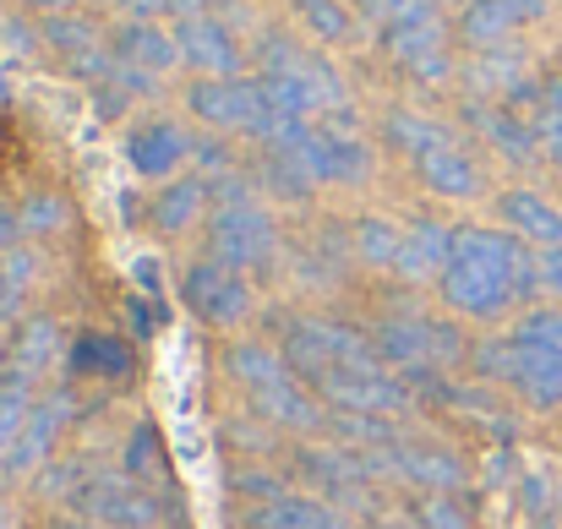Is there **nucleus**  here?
Listing matches in <instances>:
<instances>
[{
	"instance_id": "nucleus-27",
	"label": "nucleus",
	"mask_w": 562,
	"mask_h": 529,
	"mask_svg": "<svg viewBox=\"0 0 562 529\" xmlns=\"http://www.w3.org/2000/svg\"><path fill=\"white\" fill-rule=\"evenodd\" d=\"M44 44H49L55 55L77 60V55L99 49V33H93V22H82V16H71V11H55V16L44 22Z\"/></svg>"
},
{
	"instance_id": "nucleus-42",
	"label": "nucleus",
	"mask_w": 562,
	"mask_h": 529,
	"mask_svg": "<svg viewBox=\"0 0 562 529\" xmlns=\"http://www.w3.org/2000/svg\"><path fill=\"white\" fill-rule=\"evenodd\" d=\"M55 529H99V525H88V519H66V525H55Z\"/></svg>"
},
{
	"instance_id": "nucleus-16",
	"label": "nucleus",
	"mask_w": 562,
	"mask_h": 529,
	"mask_svg": "<svg viewBox=\"0 0 562 529\" xmlns=\"http://www.w3.org/2000/svg\"><path fill=\"white\" fill-rule=\"evenodd\" d=\"M497 213H503V229H508V235H519V240H530V246H541V251L562 246V207L547 202L541 191L514 185V191L497 196Z\"/></svg>"
},
{
	"instance_id": "nucleus-20",
	"label": "nucleus",
	"mask_w": 562,
	"mask_h": 529,
	"mask_svg": "<svg viewBox=\"0 0 562 529\" xmlns=\"http://www.w3.org/2000/svg\"><path fill=\"white\" fill-rule=\"evenodd\" d=\"M154 229L159 235H181V229H191L202 213H207V180L202 176H181V180H170L159 196H154Z\"/></svg>"
},
{
	"instance_id": "nucleus-43",
	"label": "nucleus",
	"mask_w": 562,
	"mask_h": 529,
	"mask_svg": "<svg viewBox=\"0 0 562 529\" xmlns=\"http://www.w3.org/2000/svg\"><path fill=\"white\" fill-rule=\"evenodd\" d=\"M5 306H11V290H5V279H0V312H5Z\"/></svg>"
},
{
	"instance_id": "nucleus-19",
	"label": "nucleus",
	"mask_w": 562,
	"mask_h": 529,
	"mask_svg": "<svg viewBox=\"0 0 562 529\" xmlns=\"http://www.w3.org/2000/svg\"><path fill=\"white\" fill-rule=\"evenodd\" d=\"M115 60L143 66V71H170L181 60V44H176V33H165L154 22H126L115 33Z\"/></svg>"
},
{
	"instance_id": "nucleus-32",
	"label": "nucleus",
	"mask_w": 562,
	"mask_h": 529,
	"mask_svg": "<svg viewBox=\"0 0 562 529\" xmlns=\"http://www.w3.org/2000/svg\"><path fill=\"white\" fill-rule=\"evenodd\" d=\"M60 224H66V202H60V196H49V191L27 196V207H22V235H49V229H60Z\"/></svg>"
},
{
	"instance_id": "nucleus-26",
	"label": "nucleus",
	"mask_w": 562,
	"mask_h": 529,
	"mask_svg": "<svg viewBox=\"0 0 562 529\" xmlns=\"http://www.w3.org/2000/svg\"><path fill=\"white\" fill-rule=\"evenodd\" d=\"M27 415H33V387L16 382V376H5L0 382V459L16 453V442L27 431Z\"/></svg>"
},
{
	"instance_id": "nucleus-2",
	"label": "nucleus",
	"mask_w": 562,
	"mask_h": 529,
	"mask_svg": "<svg viewBox=\"0 0 562 529\" xmlns=\"http://www.w3.org/2000/svg\"><path fill=\"white\" fill-rule=\"evenodd\" d=\"M224 371L235 376V387L251 398V409L268 420V426H284V431H323L328 415H323V398L290 371L284 350L262 345V339H240L224 354Z\"/></svg>"
},
{
	"instance_id": "nucleus-9",
	"label": "nucleus",
	"mask_w": 562,
	"mask_h": 529,
	"mask_svg": "<svg viewBox=\"0 0 562 529\" xmlns=\"http://www.w3.org/2000/svg\"><path fill=\"white\" fill-rule=\"evenodd\" d=\"M382 44L420 82H448V71H453V60H448V27H442L437 0L420 5V11H409V16H398V22H387L382 27Z\"/></svg>"
},
{
	"instance_id": "nucleus-33",
	"label": "nucleus",
	"mask_w": 562,
	"mask_h": 529,
	"mask_svg": "<svg viewBox=\"0 0 562 529\" xmlns=\"http://www.w3.org/2000/svg\"><path fill=\"white\" fill-rule=\"evenodd\" d=\"M470 365H475L481 376H492V382H508V339L475 345V350H470Z\"/></svg>"
},
{
	"instance_id": "nucleus-36",
	"label": "nucleus",
	"mask_w": 562,
	"mask_h": 529,
	"mask_svg": "<svg viewBox=\"0 0 562 529\" xmlns=\"http://www.w3.org/2000/svg\"><path fill=\"white\" fill-rule=\"evenodd\" d=\"M16 235H22V213L16 207H0V257L16 251Z\"/></svg>"
},
{
	"instance_id": "nucleus-24",
	"label": "nucleus",
	"mask_w": 562,
	"mask_h": 529,
	"mask_svg": "<svg viewBox=\"0 0 562 529\" xmlns=\"http://www.w3.org/2000/svg\"><path fill=\"white\" fill-rule=\"evenodd\" d=\"M382 137L398 148V154H409V159H420V154H431V148H442V143H453L437 121H426V115H387V126H382Z\"/></svg>"
},
{
	"instance_id": "nucleus-29",
	"label": "nucleus",
	"mask_w": 562,
	"mask_h": 529,
	"mask_svg": "<svg viewBox=\"0 0 562 529\" xmlns=\"http://www.w3.org/2000/svg\"><path fill=\"white\" fill-rule=\"evenodd\" d=\"M415 519H420V529H475L459 492H431V497H420V503H415Z\"/></svg>"
},
{
	"instance_id": "nucleus-40",
	"label": "nucleus",
	"mask_w": 562,
	"mask_h": 529,
	"mask_svg": "<svg viewBox=\"0 0 562 529\" xmlns=\"http://www.w3.org/2000/svg\"><path fill=\"white\" fill-rule=\"evenodd\" d=\"M5 38H11L16 49H33V33H27L22 22H5Z\"/></svg>"
},
{
	"instance_id": "nucleus-3",
	"label": "nucleus",
	"mask_w": 562,
	"mask_h": 529,
	"mask_svg": "<svg viewBox=\"0 0 562 529\" xmlns=\"http://www.w3.org/2000/svg\"><path fill=\"white\" fill-rule=\"evenodd\" d=\"M508 387L536 409L562 404V312L541 306V312H525L514 323V334H508Z\"/></svg>"
},
{
	"instance_id": "nucleus-8",
	"label": "nucleus",
	"mask_w": 562,
	"mask_h": 529,
	"mask_svg": "<svg viewBox=\"0 0 562 529\" xmlns=\"http://www.w3.org/2000/svg\"><path fill=\"white\" fill-rule=\"evenodd\" d=\"M367 470L376 481H404V486H420L426 497L431 492H464V459L437 448V442H387V448H372L361 453Z\"/></svg>"
},
{
	"instance_id": "nucleus-15",
	"label": "nucleus",
	"mask_w": 562,
	"mask_h": 529,
	"mask_svg": "<svg viewBox=\"0 0 562 529\" xmlns=\"http://www.w3.org/2000/svg\"><path fill=\"white\" fill-rule=\"evenodd\" d=\"M448 251H453V224H442V218H415V224H404V246H398L393 273L409 279V284L442 279Z\"/></svg>"
},
{
	"instance_id": "nucleus-11",
	"label": "nucleus",
	"mask_w": 562,
	"mask_h": 529,
	"mask_svg": "<svg viewBox=\"0 0 562 529\" xmlns=\"http://www.w3.org/2000/svg\"><path fill=\"white\" fill-rule=\"evenodd\" d=\"M181 301H187V312L196 323H207V328H235V323L251 312V284H246V273H235V268L202 257V262H191L187 279H181Z\"/></svg>"
},
{
	"instance_id": "nucleus-14",
	"label": "nucleus",
	"mask_w": 562,
	"mask_h": 529,
	"mask_svg": "<svg viewBox=\"0 0 562 529\" xmlns=\"http://www.w3.org/2000/svg\"><path fill=\"white\" fill-rule=\"evenodd\" d=\"M191 154H196V143L176 121H154V126L132 132V143H126V159H132V170L143 180H170Z\"/></svg>"
},
{
	"instance_id": "nucleus-1",
	"label": "nucleus",
	"mask_w": 562,
	"mask_h": 529,
	"mask_svg": "<svg viewBox=\"0 0 562 529\" xmlns=\"http://www.w3.org/2000/svg\"><path fill=\"white\" fill-rule=\"evenodd\" d=\"M448 312L470 323H497L519 301L541 290V257L530 240L508 229H481V224H453V251L437 279Z\"/></svg>"
},
{
	"instance_id": "nucleus-28",
	"label": "nucleus",
	"mask_w": 562,
	"mask_h": 529,
	"mask_svg": "<svg viewBox=\"0 0 562 529\" xmlns=\"http://www.w3.org/2000/svg\"><path fill=\"white\" fill-rule=\"evenodd\" d=\"M126 475L154 481V486L170 475V459H165V442H159L154 426H137V431H132V442H126Z\"/></svg>"
},
{
	"instance_id": "nucleus-25",
	"label": "nucleus",
	"mask_w": 562,
	"mask_h": 529,
	"mask_svg": "<svg viewBox=\"0 0 562 529\" xmlns=\"http://www.w3.org/2000/svg\"><path fill=\"white\" fill-rule=\"evenodd\" d=\"M481 132H486L508 159H536V148H541L536 126H530V121H519L514 110H486V115H481Z\"/></svg>"
},
{
	"instance_id": "nucleus-21",
	"label": "nucleus",
	"mask_w": 562,
	"mask_h": 529,
	"mask_svg": "<svg viewBox=\"0 0 562 529\" xmlns=\"http://www.w3.org/2000/svg\"><path fill=\"white\" fill-rule=\"evenodd\" d=\"M71 365H77L82 376H99V382H126L132 365H137V354H132L126 339H115V334H82L77 350H71Z\"/></svg>"
},
{
	"instance_id": "nucleus-4",
	"label": "nucleus",
	"mask_w": 562,
	"mask_h": 529,
	"mask_svg": "<svg viewBox=\"0 0 562 529\" xmlns=\"http://www.w3.org/2000/svg\"><path fill=\"white\" fill-rule=\"evenodd\" d=\"M273 159H284L306 185H356L372 170V154L367 143L350 132V110L345 115H328V121H312L295 143L284 148H268Z\"/></svg>"
},
{
	"instance_id": "nucleus-38",
	"label": "nucleus",
	"mask_w": 562,
	"mask_h": 529,
	"mask_svg": "<svg viewBox=\"0 0 562 529\" xmlns=\"http://www.w3.org/2000/svg\"><path fill=\"white\" fill-rule=\"evenodd\" d=\"M372 529H420V519L415 514H382Z\"/></svg>"
},
{
	"instance_id": "nucleus-12",
	"label": "nucleus",
	"mask_w": 562,
	"mask_h": 529,
	"mask_svg": "<svg viewBox=\"0 0 562 529\" xmlns=\"http://www.w3.org/2000/svg\"><path fill=\"white\" fill-rule=\"evenodd\" d=\"M547 0H470L459 16V38L475 49H497L508 33H519L525 22H541Z\"/></svg>"
},
{
	"instance_id": "nucleus-41",
	"label": "nucleus",
	"mask_w": 562,
	"mask_h": 529,
	"mask_svg": "<svg viewBox=\"0 0 562 529\" xmlns=\"http://www.w3.org/2000/svg\"><path fill=\"white\" fill-rule=\"evenodd\" d=\"M27 5H38V11H49V16H55V11H66L71 0H27Z\"/></svg>"
},
{
	"instance_id": "nucleus-17",
	"label": "nucleus",
	"mask_w": 562,
	"mask_h": 529,
	"mask_svg": "<svg viewBox=\"0 0 562 529\" xmlns=\"http://www.w3.org/2000/svg\"><path fill=\"white\" fill-rule=\"evenodd\" d=\"M251 529H356L345 519V508H334L328 497H301V492H284L273 503H257Z\"/></svg>"
},
{
	"instance_id": "nucleus-34",
	"label": "nucleus",
	"mask_w": 562,
	"mask_h": 529,
	"mask_svg": "<svg viewBox=\"0 0 562 529\" xmlns=\"http://www.w3.org/2000/svg\"><path fill=\"white\" fill-rule=\"evenodd\" d=\"M235 492H240V497H257V503H273V497H284L290 486L273 481V475H262V470H240V475H235Z\"/></svg>"
},
{
	"instance_id": "nucleus-37",
	"label": "nucleus",
	"mask_w": 562,
	"mask_h": 529,
	"mask_svg": "<svg viewBox=\"0 0 562 529\" xmlns=\"http://www.w3.org/2000/svg\"><path fill=\"white\" fill-rule=\"evenodd\" d=\"M541 284H547L552 295H562V246L541 251Z\"/></svg>"
},
{
	"instance_id": "nucleus-30",
	"label": "nucleus",
	"mask_w": 562,
	"mask_h": 529,
	"mask_svg": "<svg viewBox=\"0 0 562 529\" xmlns=\"http://www.w3.org/2000/svg\"><path fill=\"white\" fill-rule=\"evenodd\" d=\"M295 5H301V16L317 38H345L350 33V11L339 0H295Z\"/></svg>"
},
{
	"instance_id": "nucleus-31",
	"label": "nucleus",
	"mask_w": 562,
	"mask_h": 529,
	"mask_svg": "<svg viewBox=\"0 0 562 529\" xmlns=\"http://www.w3.org/2000/svg\"><path fill=\"white\" fill-rule=\"evenodd\" d=\"M132 22H154V16H170V22H191V16H207V0H126Z\"/></svg>"
},
{
	"instance_id": "nucleus-39",
	"label": "nucleus",
	"mask_w": 562,
	"mask_h": 529,
	"mask_svg": "<svg viewBox=\"0 0 562 529\" xmlns=\"http://www.w3.org/2000/svg\"><path fill=\"white\" fill-rule=\"evenodd\" d=\"M11 350H16V339H11V334L0 328V382L11 376Z\"/></svg>"
},
{
	"instance_id": "nucleus-10",
	"label": "nucleus",
	"mask_w": 562,
	"mask_h": 529,
	"mask_svg": "<svg viewBox=\"0 0 562 529\" xmlns=\"http://www.w3.org/2000/svg\"><path fill=\"white\" fill-rule=\"evenodd\" d=\"M191 115L218 132H257L268 121V93L257 77H202L187 93Z\"/></svg>"
},
{
	"instance_id": "nucleus-23",
	"label": "nucleus",
	"mask_w": 562,
	"mask_h": 529,
	"mask_svg": "<svg viewBox=\"0 0 562 529\" xmlns=\"http://www.w3.org/2000/svg\"><path fill=\"white\" fill-rule=\"evenodd\" d=\"M49 354H55V323H49V317H33V323H22V334H16V350H11V376L33 387V376L49 365Z\"/></svg>"
},
{
	"instance_id": "nucleus-35",
	"label": "nucleus",
	"mask_w": 562,
	"mask_h": 529,
	"mask_svg": "<svg viewBox=\"0 0 562 529\" xmlns=\"http://www.w3.org/2000/svg\"><path fill=\"white\" fill-rule=\"evenodd\" d=\"M420 5H431V0H361V16H372L376 27H387V22H398V16L420 11Z\"/></svg>"
},
{
	"instance_id": "nucleus-5",
	"label": "nucleus",
	"mask_w": 562,
	"mask_h": 529,
	"mask_svg": "<svg viewBox=\"0 0 562 529\" xmlns=\"http://www.w3.org/2000/svg\"><path fill=\"white\" fill-rule=\"evenodd\" d=\"M376 354L404 376V371H448V365H459L464 360V339L442 323V317H420V312H393V317H382L372 334Z\"/></svg>"
},
{
	"instance_id": "nucleus-22",
	"label": "nucleus",
	"mask_w": 562,
	"mask_h": 529,
	"mask_svg": "<svg viewBox=\"0 0 562 529\" xmlns=\"http://www.w3.org/2000/svg\"><path fill=\"white\" fill-rule=\"evenodd\" d=\"M398 246H404V229L393 224V218H356V229H350V251H356V262L361 268H393L398 262Z\"/></svg>"
},
{
	"instance_id": "nucleus-18",
	"label": "nucleus",
	"mask_w": 562,
	"mask_h": 529,
	"mask_svg": "<svg viewBox=\"0 0 562 529\" xmlns=\"http://www.w3.org/2000/svg\"><path fill=\"white\" fill-rule=\"evenodd\" d=\"M415 170H420V180H426V191H437V196H448V202L481 196V170H475V159H470L459 143H442V148L420 154Z\"/></svg>"
},
{
	"instance_id": "nucleus-6",
	"label": "nucleus",
	"mask_w": 562,
	"mask_h": 529,
	"mask_svg": "<svg viewBox=\"0 0 562 529\" xmlns=\"http://www.w3.org/2000/svg\"><path fill=\"white\" fill-rule=\"evenodd\" d=\"M71 508H77V519L99 529H154L165 514H176V497H159L126 475H88L71 492Z\"/></svg>"
},
{
	"instance_id": "nucleus-13",
	"label": "nucleus",
	"mask_w": 562,
	"mask_h": 529,
	"mask_svg": "<svg viewBox=\"0 0 562 529\" xmlns=\"http://www.w3.org/2000/svg\"><path fill=\"white\" fill-rule=\"evenodd\" d=\"M176 44H181V60L196 66L202 77H240V44L224 22L191 16V22L176 27Z\"/></svg>"
},
{
	"instance_id": "nucleus-7",
	"label": "nucleus",
	"mask_w": 562,
	"mask_h": 529,
	"mask_svg": "<svg viewBox=\"0 0 562 529\" xmlns=\"http://www.w3.org/2000/svg\"><path fill=\"white\" fill-rule=\"evenodd\" d=\"M273 251H279V229L251 196L213 207V218H207V257L213 262H224L235 273H251V268H268Z\"/></svg>"
}]
</instances>
